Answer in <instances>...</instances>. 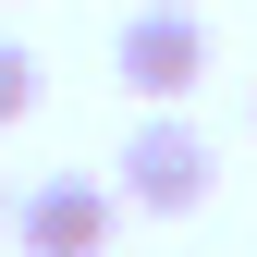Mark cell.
<instances>
[{"mask_svg":"<svg viewBox=\"0 0 257 257\" xmlns=\"http://www.w3.org/2000/svg\"><path fill=\"white\" fill-rule=\"evenodd\" d=\"M208 184H220V147H208L184 110H147L135 135H122V208L184 220V208H208Z\"/></svg>","mask_w":257,"mask_h":257,"instance_id":"cell-1","label":"cell"},{"mask_svg":"<svg viewBox=\"0 0 257 257\" xmlns=\"http://www.w3.org/2000/svg\"><path fill=\"white\" fill-rule=\"evenodd\" d=\"M110 74L135 86L147 110L196 98V86H208V25L184 13V0H147V13H122V37H110Z\"/></svg>","mask_w":257,"mask_h":257,"instance_id":"cell-2","label":"cell"},{"mask_svg":"<svg viewBox=\"0 0 257 257\" xmlns=\"http://www.w3.org/2000/svg\"><path fill=\"white\" fill-rule=\"evenodd\" d=\"M110 233H122V196L86 184V172H49V184L13 196V245L25 257H110Z\"/></svg>","mask_w":257,"mask_h":257,"instance_id":"cell-3","label":"cell"},{"mask_svg":"<svg viewBox=\"0 0 257 257\" xmlns=\"http://www.w3.org/2000/svg\"><path fill=\"white\" fill-rule=\"evenodd\" d=\"M25 110H37V49L0 37V122H25Z\"/></svg>","mask_w":257,"mask_h":257,"instance_id":"cell-4","label":"cell"},{"mask_svg":"<svg viewBox=\"0 0 257 257\" xmlns=\"http://www.w3.org/2000/svg\"><path fill=\"white\" fill-rule=\"evenodd\" d=\"M0 233H13V184H0Z\"/></svg>","mask_w":257,"mask_h":257,"instance_id":"cell-5","label":"cell"}]
</instances>
